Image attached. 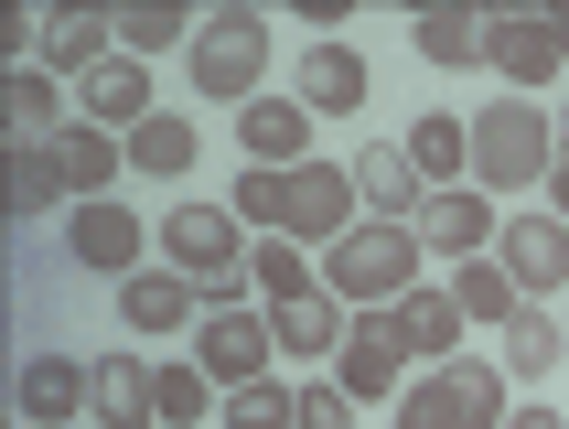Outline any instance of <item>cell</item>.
I'll list each match as a JSON object with an SVG mask.
<instances>
[{
    "mask_svg": "<svg viewBox=\"0 0 569 429\" xmlns=\"http://www.w3.org/2000/svg\"><path fill=\"white\" fill-rule=\"evenodd\" d=\"M419 258H430L419 226H377V214H366L355 237L322 247V290H333L345 311H387V301H409V290H419Z\"/></svg>",
    "mask_w": 569,
    "mask_h": 429,
    "instance_id": "1",
    "label": "cell"
},
{
    "mask_svg": "<svg viewBox=\"0 0 569 429\" xmlns=\"http://www.w3.org/2000/svg\"><path fill=\"white\" fill-rule=\"evenodd\" d=\"M151 237H161V258H172L193 290H204V311L248 301V247H258V237H248V226H237L226 204H172Z\"/></svg>",
    "mask_w": 569,
    "mask_h": 429,
    "instance_id": "2",
    "label": "cell"
},
{
    "mask_svg": "<svg viewBox=\"0 0 569 429\" xmlns=\"http://www.w3.org/2000/svg\"><path fill=\"white\" fill-rule=\"evenodd\" d=\"M398 429H506V366L495 355H451V366H419L398 387Z\"/></svg>",
    "mask_w": 569,
    "mask_h": 429,
    "instance_id": "3",
    "label": "cell"
},
{
    "mask_svg": "<svg viewBox=\"0 0 569 429\" xmlns=\"http://www.w3.org/2000/svg\"><path fill=\"white\" fill-rule=\"evenodd\" d=\"M473 129V183L483 193H527V183H548V161H559V119H548L538 97H495L483 119H462Z\"/></svg>",
    "mask_w": 569,
    "mask_h": 429,
    "instance_id": "4",
    "label": "cell"
},
{
    "mask_svg": "<svg viewBox=\"0 0 569 429\" xmlns=\"http://www.w3.org/2000/svg\"><path fill=\"white\" fill-rule=\"evenodd\" d=\"M258 76H269V22L258 11H204V32H193V87L216 97V108H248Z\"/></svg>",
    "mask_w": 569,
    "mask_h": 429,
    "instance_id": "5",
    "label": "cell"
},
{
    "mask_svg": "<svg viewBox=\"0 0 569 429\" xmlns=\"http://www.w3.org/2000/svg\"><path fill=\"white\" fill-rule=\"evenodd\" d=\"M333 387H345L355 408H398V387H409V343H398V301H387V311H355V322H345Z\"/></svg>",
    "mask_w": 569,
    "mask_h": 429,
    "instance_id": "6",
    "label": "cell"
},
{
    "mask_svg": "<svg viewBox=\"0 0 569 429\" xmlns=\"http://www.w3.org/2000/svg\"><path fill=\"white\" fill-rule=\"evenodd\" d=\"M366 226V204H355V161H290V214H280V237H301L322 258L333 237H355Z\"/></svg>",
    "mask_w": 569,
    "mask_h": 429,
    "instance_id": "7",
    "label": "cell"
},
{
    "mask_svg": "<svg viewBox=\"0 0 569 429\" xmlns=\"http://www.w3.org/2000/svg\"><path fill=\"white\" fill-rule=\"evenodd\" d=\"M193 366L216 376V387H258V376L280 366V333H269V311H248V301L204 311V322H193Z\"/></svg>",
    "mask_w": 569,
    "mask_h": 429,
    "instance_id": "8",
    "label": "cell"
},
{
    "mask_svg": "<svg viewBox=\"0 0 569 429\" xmlns=\"http://www.w3.org/2000/svg\"><path fill=\"white\" fill-rule=\"evenodd\" d=\"M151 247H161V237H140V214H129L119 193L64 214V258H87L97 279H140V269H151Z\"/></svg>",
    "mask_w": 569,
    "mask_h": 429,
    "instance_id": "9",
    "label": "cell"
},
{
    "mask_svg": "<svg viewBox=\"0 0 569 429\" xmlns=\"http://www.w3.org/2000/svg\"><path fill=\"white\" fill-rule=\"evenodd\" d=\"M495 258H506L516 301L569 290V226H559V214H506V226H495Z\"/></svg>",
    "mask_w": 569,
    "mask_h": 429,
    "instance_id": "10",
    "label": "cell"
},
{
    "mask_svg": "<svg viewBox=\"0 0 569 429\" xmlns=\"http://www.w3.org/2000/svg\"><path fill=\"white\" fill-rule=\"evenodd\" d=\"M119 322L129 333H193V322H204V290H193L172 258H151L140 279H119Z\"/></svg>",
    "mask_w": 569,
    "mask_h": 429,
    "instance_id": "11",
    "label": "cell"
},
{
    "mask_svg": "<svg viewBox=\"0 0 569 429\" xmlns=\"http://www.w3.org/2000/svg\"><path fill=\"white\" fill-rule=\"evenodd\" d=\"M11 408H22L32 429H76V419H87V355H22Z\"/></svg>",
    "mask_w": 569,
    "mask_h": 429,
    "instance_id": "12",
    "label": "cell"
},
{
    "mask_svg": "<svg viewBox=\"0 0 569 429\" xmlns=\"http://www.w3.org/2000/svg\"><path fill=\"white\" fill-rule=\"evenodd\" d=\"M355 204L377 214V226H419V204H430V183H419L409 140H377V151H355Z\"/></svg>",
    "mask_w": 569,
    "mask_h": 429,
    "instance_id": "13",
    "label": "cell"
},
{
    "mask_svg": "<svg viewBox=\"0 0 569 429\" xmlns=\"http://www.w3.org/2000/svg\"><path fill=\"white\" fill-rule=\"evenodd\" d=\"M419 247H430V258H483V247H495V193L483 183H441L419 204Z\"/></svg>",
    "mask_w": 569,
    "mask_h": 429,
    "instance_id": "14",
    "label": "cell"
},
{
    "mask_svg": "<svg viewBox=\"0 0 569 429\" xmlns=\"http://www.w3.org/2000/svg\"><path fill=\"white\" fill-rule=\"evenodd\" d=\"M108 54H119V22H108V11H54V22L32 32V64L64 76V87H87Z\"/></svg>",
    "mask_w": 569,
    "mask_h": 429,
    "instance_id": "15",
    "label": "cell"
},
{
    "mask_svg": "<svg viewBox=\"0 0 569 429\" xmlns=\"http://www.w3.org/2000/svg\"><path fill=\"white\" fill-rule=\"evenodd\" d=\"M43 151H54V172H64V193H76V204H108V183L129 172V140H119V129H87V119H64Z\"/></svg>",
    "mask_w": 569,
    "mask_h": 429,
    "instance_id": "16",
    "label": "cell"
},
{
    "mask_svg": "<svg viewBox=\"0 0 569 429\" xmlns=\"http://www.w3.org/2000/svg\"><path fill=\"white\" fill-rule=\"evenodd\" d=\"M483 64H506L516 87H559L569 54H559V32H548V11H495V32H483Z\"/></svg>",
    "mask_w": 569,
    "mask_h": 429,
    "instance_id": "17",
    "label": "cell"
},
{
    "mask_svg": "<svg viewBox=\"0 0 569 429\" xmlns=\"http://www.w3.org/2000/svg\"><path fill=\"white\" fill-rule=\"evenodd\" d=\"M76 119H87V129H119V140L140 119H161V108H151V64H140V54H108L87 87H76Z\"/></svg>",
    "mask_w": 569,
    "mask_h": 429,
    "instance_id": "18",
    "label": "cell"
},
{
    "mask_svg": "<svg viewBox=\"0 0 569 429\" xmlns=\"http://www.w3.org/2000/svg\"><path fill=\"white\" fill-rule=\"evenodd\" d=\"M140 419H161L151 366L140 355H87V429H140Z\"/></svg>",
    "mask_w": 569,
    "mask_h": 429,
    "instance_id": "19",
    "label": "cell"
},
{
    "mask_svg": "<svg viewBox=\"0 0 569 429\" xmlns=\"http://www.w3.org/2000/svg\"><path fill=\"white\" fill-rule=\"evenodd\" d=\"M237 140H248V161L290 172V161H312V108H301V97H248V108H237Z\"/></svg>",
    "mask_w": 569,
    "mask_h": 429,
    "instance_id": "20",
    "label": "cell"
},
{
    "mask_svg": "<svg viewBox=\"0 0 569 429\" xmlns=\"http://www.w3.org/2000/svg\"><path fill=\"white\" fill-rule=\"evenodd\" d=\"M451 311H462V322H473V333H506L516 311V279H506V258H495V247H483V258H451Z\"/></svg>",
    "mask_w": 569,
    "mask_h": 429,
    "instance_id": "21",
    "label": "cell"
},
{
    "mask_svg": "<svg viewBox=\"0 0 569 429\" xmlns=\"http://www.w3.org/2000/svg\"><path fill=\"white\" fill-rule=\"evenodd\" d=\"M345 322H355V311L333 301V290H312V301H280V311H269L280 355H301V366H333V355H345Z\"/></svg>",
    "mask_w": 569,
    "mask_h": 429,
    "instance_id": "22",
    "label": "cell"
},
{
    "mask_svg": "<svg viewBox=\"0 0 569 429\" xmlns=\"http://www.w3.org/2000/svg\"><path fill=\"white\" fill-rule=\"evenodd\" d=\"M301 108H312V119H355V108H366V54H355V43H312V54H301Z\"/></svg>",
    "mask_w": 569,
    "mask_h": 429,
    "instance_id": "23",
    "label": "cell"
},
{
    "mask_svg": "<svg viewBox=\"0 0 569 429\" xmlns=\"http://www.w3.org/2000/svg\"><path fill=\"white\" fill-rule=\"evenodd\" d=\"M559 355H569V322L548 301H527L506 322V355H495V366H506V387H538V376H559Z\"/></svg>",
    "mask_w": 569,
    "mask_h": 429,
    "instance_id": "24",
    "label": "cell"
},
{
    "mask_svg": "<svg viewBox=\"0 0 569 429\" xmlns=\"http://www.w3.org/2000/svg\"><path fill=\"white\" fill-rule=\"evenodd\" d=\"M462 333H473V322L451 311V290H409V301H398V343H409V366H451Z\"/></svg>",
    "mask_w": 569,
    "mask_h": 429,
    "instance_id": "25",
    "label": "cell"
},
{
    "mask_svg": "<svg viewBox=\"0 0 569 429\" xmlns=\"http://www.w3.org/2000/svg\"><path fill=\"white\" fill-rule=\"evenodd\" d=\"M248 290L269 311H280V301H312V290H322V279H312V247H301V237H258L248 247Z\"/></svg>",
    "mask_w": 569,
    "mask_h": 429,
    "instance_id": "26",
    "label": "cell"
},
{
    "mask_svg": "<svg viewBox=\"0 0 569 429\" xmlns=\"http://www.w3.org/2000/svg\"><path fill=\"white\" fill-rule=\"evenodd\" d=\"M64 129V76H43V64H11V151H43Z\"/></svg>",
    "mask_w": 569,
    "mask_h": 429,
    "instance_id": "27",
    "label": "cell"
},
{
    "mask_svg": "<svg viewBox=\"0 0 569 429\" xmlns=\"http://www.w3.org/2000/svg\"><path fill=\"white\" fill-rule=\"evenodd\" d=\"M483 32H495V11H473V0H451V11H419L409 43L430 64H483Z\"/></svg>",
    "mask_w": 569,
    "mask_h": 429,
    "instance_id": "28",
    "label": "cell"
},
{
    "mask_svg": "<svg viewBox=\"0 0 569 429\" xmlns=\"http://www.w3.org/2000/svg\"><path fill=\"white\" fill-rule=\"evenodd\" d=\"M193 32H204V11H172V0H140V11H119V54H172V43H183L193 54Z\"/></svg>",
    "mask_w": 569,
    "mask_h": 429,
    "instance_id": "29",
    "label": "cell"
},
{
    "mask_svg": "<svg viewBox=\"0 0 569 429\" xmlns=\"http://www.w3.org/2000/svg\"><path fill=\"white\" fill-rule=\"evenodd\" d=\"M129 172H193V119L183 108H161V119L129 129Z\"/></svg>",
    "mask_w": 569,
    "mask_h": 429,
    "instance_id": "30",
    "label": "cell"
},
{
    "mask_svg": "<svg viewBox=\"0 0 569 429\" xmlns=\"http://www.w3.org/2000/svg\"><path fill=\"white\" fill-rule=\"evenodd\" d=\"M226 214H237L248 237H280V214H290V172H269V161H258V172H237V183H226Z\"/></svg>",
    "mask_w": 569,
    "mask_h": 429,
    "instance_id": "31",
    "label": "cell"
},
{
    "mask_svg": "<svg viewBox=\"0 0 569 429\" xmlns=\"http://www.w3.org/2000/svg\"><path fill=\"white\" fill-rule=\"evenodd\" d=\"M151 398H161V429H193L216 408V376L204 366H151Z\"/></svg>",
    "mask_w": 569,
    "mask_h": 429,
    "instance_id": "32",
    "label": "cell"
},
{
    "mask_svg": "<svg viewBox=\"0 0 569 429\" xmlns=\"http://www.w3.org/2000/svg\"><path fill=\"white\" fill-rule=\"evenodd\" d=\"M290 398H301V387H280V376L226 387V429H290Z\"/></svg>",
    "mask_w": 569,
    "mask_h": 429,
    "instance_id": "33",
    "label": "cell"
},
{
    "mask_svg": "<svg viewBox=\"0 0 569 429\" xmlns=\"http://www.w3.org/2000/svg\"><path fill=\"white\" fill-rule=\"evenodd\" d=\"M64 193V172H54V151H11V214H43Z\"/></svg>",
    "mask_w": 569,
    "mask_h": 429,
    "instance_id": "34",
    "label": "cell"
},
{
    "mask_svg": "<svg viewBox=\"0 0 569 429\" xmlns=\"http://www.w3.org/2000/svg\"><path fill=\"white\" fill-rule=\"evenodd\" d=\"M290 429H355V398L333 376H301V398H290Z\"/></svg>",
    "mask_w": 569,
    "mask_h": 429,
    "instance_id": "35",
    "label": "cell"
},
{
    "mask_svg": "<svg viewBox=\"0 0 569 429\" xmlns=\"http://www.w3.org/2000/svg\"><path fill=\"white\" fill-rule=\"evenodd\" d=\"M548 214H559V226H569V151L548 161Z\"/></svg>",
    "mask_w": 569,
    "mask_h": 429,
    "instance_id": "36",
    "label": "cell"
},
{
    "mask_svg": "<svg viewBox=\"0 0 569 429\" xmlns=\"http://www.w3.org/2000/svg\"><path fill=\"white\" fill-rule=\"evenodd\" d=\"M506 429H569L559 408H506Z\"/></svg>",
    "mask_w": 569,
    "mask_h": 429,
    "instance_id": "37",
    "label": "cell"
},
{
    "mask_svg": "<svg viewBox=\"0 0 569 429\" xmlns=\"http://www.w3.org/2000/svg\"><path fill=\"white\" fill-rule=\"evenodd\" d=\"M548 32H559V54H569V0H548Z\"/></svg>",
    "mask_w": 569,
    "mask_h": 429,
    "instance_id": "38",
    "label": "cell"
},
{
    "mask_svg": "<svg viewBox=\"0 0 569 429\" xmlns=\"http://www.w3.org/2000/svg\"><path fill=\"white\" fill-rule=\"evenodd\" d=\"M559 151H569V108H559Z\"/></svg>",
    "mask_w": 569,
    "mask_h": 429,
    "instance_id": "39",
    "label": "cell"
}]
</instances>
